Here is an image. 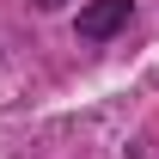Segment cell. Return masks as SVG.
I'll return each instance as SVG.
<instances>
[{
  "label": "cell",
  "instance_id": "cell-1",
  "mask_svg": "<svg viewBox=\"0 0 159 159\" xmlns=\"http://www.w3.org/2000/svg\"><path fill=\"white\" fill-rule=\"evenodd\" d=\"M129 6H135V0H92V6L80 12V37H86V43L116 37L122 25H129Z\"/></svg>",
  "mask_w": 159,
  "mask_h": 159
},
{
  "label": "cell",
  "instance_id": "cell-2",
  "mask_svg": "<svg viewBox=\"0 0 159 159\" xmlns=\"http://www.w3.org/2000/svg\"><path fill=\"white\" fill-rule=\"evenodd\" d=\"M43 6H49V0H43Z\"/></svg>",
  "mask_w": 159,
  "mask_h": 159
}]
</instances>
